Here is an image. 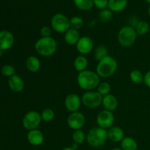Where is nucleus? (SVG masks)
Segmentation results:
<instances>
[{"label": "nucleus", "instance_id": "1", "mask_svg": "<svg viewBox=\"0 0 150 150\" xmlns=\"http://www.w3.org/2000/svg\"><path fill=\"white\" fill-rule=\"evenodd\" d=\"M77 83L79 87L83 90L92 91L97 89L100 83V78L96 72L86 70L79 73Z\"/></svg>", "mask_w": 150, "mask_h": 150}, {"label": "nucleus", "instance_id": "2", "mask_svg": "<svg viewBox=\"0 0 150 150\" xmlns=\"http://www.w3.org/2000/svg\"><path fill=\"white\" fill-rule=\"evenodd\" d=\"M57 42L54 38H40L35 42V50L39 55L48 57L57 51Z\"/></svg>", "mask_w": 150, "mask_h": 150}, {"label": "nucleus", "instance_id": "3", "mask_svg": "<svg viewBox=\"0 0 150 150\" xmlns=\"http://www.w3.org/2000/svg\"><path fill=\"white\" fill-rule=\"evenodd\" d=\"M118 64L115 59L108 55L98 62L96 66V73L100 78L107 79L112 76L116 73Z\"/></svg>", "mask_w": 150, "mask_h": 150}, {"label": "nucleus", "instance_id": "4", "mask_svg": "<svg viewBox=\"0 0 150 150\" xmlns=\"http://www.w3.org/2000/svg\"><path fill=\"white\" fill-rule=\"evenodd\" d=\"M107 130L100 127H95L91 128L86 135L87 143L92 147H100L105 144L108 139Z\"/></svg>", "mask_w": 150, "mask_h": 150}, {"label": "nucleus", "instance_id": "5", "mask_svg": "<svg viewBox=\"0 0 150 150\" xmlns=\"http://www.w3.org/2000/svg\"><path fill=\"white\" fill-rule=\"evenodd\" d=\"M137 33L135 28L130 26H125L120 29L117 40L120 45L125 48L132 46L137 39Z\"/></svg>", "mask_w": 150, "mask_h": 150}, {"label": "nucleus", "instance_id": "6", "mask_svg": "<svg viewBox=\"0 0 150 150\" xmlns=\"http://www.w3.org/2000/svg\"><path fill=\"white\" fill-rule=\"evenodd\" d=\"M51 29L57 33H65L70 28V19L62 13H56L51 20Z\"/></svg>", "mask_w": 150, "mask_h": 150}, {"label": "nucleus", "instance_id": "7", "mask_svg": "<svg viewBox=\"0 0 150 150\" xmlns=\"http://www.w3.org/2000/svg\"><path fill=\"white\" fill-rule=\"evenodd\" d=\"M42 122L41 115L38 111H28L26 113L22 120V125L23 127L28 131L35 129H38L39 125Z\"/></svg>", "mask_w": 150, "mask_h": 150}, {"label": "nucleus", "instance_id": "8", "mask_svg": "<svg viewBox=\"0 0 150 150\" xmlns=\"http://www.w3.org/2000/svg\"><path fill=\"white\" fill-rule=\"evenodd\" d=\"M103 96L97 91H86L81 97L82 104L89 108H95L102 105Z\"/></svg>", "mask_w": 150, "mask_h": 150}, {"label": "nucleus", "instance_id": "9", "mask_svg": "<svg viewBox=\"0 0 150 150\" xmlns=\"http://www.w3.org/2000/svg\"><path fill=\"white\" fill-rule=\"evenodd\" d=\"M114 121H115V117L113 112L105 109L101 111L98 114L96 118L98 127L105 129V130L111 128L114 125Z\"/></svg>", "mask_w": 150, "mask_h": 150}, {"label": "nucleus", "instance_id": "10", "mask_svg": "<svg viewBox=\"0 0 150 150\" xmlns=\"http://www.w3.org/2000/svg\"><path fill=\"white\" fill-rule=\"evenodd\" d=\"M67 125L73 130H81L86 123V117L81 112L70 113L67 118Z\"/></svg>", "mask_w": 150, "mask_h": 150}, {"label": "nucleus", "instance_id": "11", "mask_svg": "<svg viewBox=\"0 0 150 150\" xmlns=\"http://www.w3.org/2000/svg\"><path fill=\"white\" fill-rule=\"evenodd\" d=\"M81 98L76 93H70L66 96L64 105L66 109L70 113L79 111L81 106Z\"/></svg>", "mask_w": 150, "mask_h": 150}, {"label": "nucleus", "instance_id": "12", "mask_svg": "<svg viewBox=\"0 0 150 150\" xmlns=\"http://www.w3.org/2000/svg\"><path fill=\"white\" fill-rule=\"evenodd\" d=\"M76 46L80 55L84 56L92 52L94 48V42L92 38L89 37L83 36L81 37Z\"/></svg>", "mask_w": 150, "mask_h": 150}, {"label": "nucleus", "instance_id": "13", "mask_svg": "<svg viewBox=\"0 0 150 150\" xmlns=\"http://www.w3.org/2000/svg\"><path fill=\"white\" fill-rule=\"evenodd\" d=\"M14 36L7 30L0 31V50L7 51L11 48L14 44Z\"/></svg>", "mask_w": 150, "mask_h": 150}, {"label": "nucleus", "instance_id": "14", "mask_svg": "<svg viewBox=\"0 0 150 150\" xmlns=\"http://www.w3.org/2000/svg\"><path fill=\"white\" fill-rule=\"evenodd\" d=\"M27 141L32 146H38L42 144L44 141V135L39 129L29 130L27 133Z\"/></svg>", "mask_w": 150, "mask_h": 150}, {"label": "nucleus", "instance_id": "15", "mask_svg": "<svg viewBox=\"0 0 150 150\" xmlns=\"http://www.w3.org/2000/svg\"><path fill=\"white\" fill-rule=\"evenodd\" d=\"M8 86L13 92L18 93L22 92L24 89V81L21 77L18 75H14L9 78Z\"/></svg>", "mask_w": 150, "mask_h": 150}, {"label": "nucleus", "instance_id": "16", "mask_svg": "<svg viewBox=\"0 0 150 150\" xmlns=\"http://www.w3.org/2000/svg\"><path fill=\"white\" fill-rule=\"evenodd\" d=\"M102 105L104 109L113 112L118 107V100L117 98L112 94H108L103 97Z\"/></svg>", "mask_w": 150, "mask_h": 150}, {"label": "nucleus", "instance_id": "17", "mask_svg": "<svg viewBox=\"0 0 150 150\" xmlns=\"http://www.w3.org/2000/svg\"><path fill=\"white\" fill-rule=\"evenodd\" d=\"M108 138L114 143L121 142L125 138L124 130L119 126H112L111 128L107 130Z\"/></svg>", "mask_w": 150, "mask_h": 150}, {"label": "nucleus", "instance_id": "18", "mask_svg": "<svg viewBox=\"0 0 150 150\" xmlns=\"http://www.w3.org/2000/svg\"><path fill=\"white\" fill-rule=\"evenodd\" d=\"M25 64L28 71L32 73H35L39 71L41 66L40 60L39 59V58L33 55L27 57Z\"/></svg>", "mask_w": 150, "mask_h": 150}, {"label": "nucleus", "instance_id": "19", "mask_svg": "<svg viewBox=\"0 0 150 150\" xmlns=\"http://www.w3.org/2000/svg\"><path fill=\"white\" fill-rule=\"evenodd\" d=\"M79 30L70 28L64 35V40L67 44L70 45H76L80 39Z\"/></svg>", "mask_w": 150, "mask_h": 150}, {"label": "nucleus", "instance_id": "20", "mask_svg": "<svg viewBox=\"0 0 150 150\" xmlns=\"http://www.w3.org/2000/svg\"><path fill=\"white\" fill-rule=\"evenodd\" d=\"M128 0H108V7L113 13H120L127 7Z\"/></svg>", "mask_w": 150, "mask_h": 150}, {"label": "nucleus", "instance_id": "21", "mask_svg": "<svg viewBox=\"0 0 150 150\" xmlns=\"http://www.w3.org/2000/svg\"><path fill=\"white\" fill-rule=\"evenodd\" d=\"M88 64H89V62H88L87 58L83 55L78 56L73 62L74 68L79 73L86 70L88 67Z\"/></svg>", "mask_w": 150, "mask_h": 150}, {"label": "nucleus", "instance_id": "22", "mask_svg": "<svg viewBox=\"0 0 150 150\" xmlns=\"http://www.w3.org/2000/svg\"><path fill=\"white\" fill-rule=\"evenodd\" d=\"M121 148L122 150H137V142L132 137H125L121 142Z\"/></svg>", "mask_w": 150, "mask_h": 150}, {"label": "nucleus", "instance_id": "23", "mask_svg": "<svg viewBox=\"0 0 150 150\" xmlns=\"http://www.w3.org/2000/svg\"><path fill=\"white\" fill-rule=\"evenodd\" d=\"M74 5L79 10L88 11L93 7V0H73Z\"/></svg>", "mask_w": 150, "mask_h": 150}, {"label": "nucleus", "instance_id": "24", "mask_svg": "<svg viewBox=\"0 0 150 150\" xmlns=\"http://www.w3.org/2000/svg\"><path fill=\"white\" fill-rule=\"evenodd\" d=\"M149 24L146 21H140L136 23L135 26V30L138 35L140 36H144L146 35L149 31Z\"/></svg>", "mask_w": 150, "mask_h": 150}, {"label": "nucleus", "instance_id": "25", "mask_svg": "<svg viewBox=\"0 0 150 150\" xmlns=\"http://www.w3.org/2000/svg\"><path fill=\"white\" fill-rule=\"evenodd\" d=\"M144 74L139 70H133L130 73V79L133 83L140 84L144 83Z\"/></svg>", "mask_w": 150, "mask_h": 150}, {"label": "nucleus", "instance_id": "26", "mask_svg": "<svg viewBox=\"0 0 150 150\" xmlns=\"http://www.w3.org/2000/svg\"><path fill=\"white\" fill-rule=\"evenodd\" d=\"M108 55V50L105 45H98L94 51V57H95V59L98 62L103 59L104 57H107Z\"/></svg>", "mask_w": 150, "mask_h": 150}, {"label": "nucleus", "instance_id": "27", "mask_svg": "<svg viewBox=\"0 0 150 150\" xmlns=\"http://www.w3.org/2000/svg\"><path fill=\"white\" fill-rule=\"evenodd\" d=\"M72 139H73V143L78 144H81L86 139V136L83 130H74V132L73 133Z\"/></svg>", "mask_w": 150, "mask_h": 150}, {"label": "nucleus", "instance_id": "28", "mask_svg": "<svg viewBox=\"0 0 150 150\" xmlns=\"http://www.w3.org/2000/svg\"><path fill=\"white\" fill-rule=\"evenodd\" d=\"M111 86L108 82L102 81L99 83L98 86L97 87V92L102 95L103 97L108 95L111 92Z\"/></svg>", "mask_w": 150, "mask_h": 150}, {"label": "nucleus", "instance_id": "29", "mask_svg": "<svg viewBox=\"0 0 150 150\" xmlns=\"http://www.w3.org/2000/svg\"><path fill=\"white\" fill-rule=\"evenodd\" d=\"M83 23L84 22H83V18L79 16H73L70 19V28L76 29V30L81 29L83 26Z\"/></svg>", "mask_w": 150, "mask_h": 150}, {"label": "nucleus", "instance_id": "30", "mask_svg": "<svg viewBox=\"0 0 150 150\" xmlns=\"http://www.w3.org/2000/svg\"><path fill=\"white\" fill-rule=\"evenodd\" d=\"M98 16H99L100 21H102L103 23H107L112 18L113 12L109 9H104V10H101L100 11Z\"/></svg>", "mask_w": 150, "mask_h": 150}, {"label": "nucleus", "instance_id": "31", "mask_svg": "<svg viewBox=\"0 0 150 150\" xmlns=\"http://www.w3.org/2000/svg\"><path fill=\"white\" fill-rule=\"evenodd\" d=\"M40 115L42 121L45 122H49L52 121L55 117L54 111L51 108H45L44 110H42Z\"/></svg>", "mask_w": 150, "mask_h": 150}, {"label": "nucleus", "instance_id": "32", "mask_svg": "<svg viewBox=\"0 0 150 150\" xmlns=\"http://www.w3.org/2000/svg\"><path fill=\"white\" fill-rule=\"evenodd\" d=\"M1 73L5 77H11L16 75V69L10 64H5L1 69Z\"/></svg>", "mask_w": 150, "mask_h": 150}, {"label": "nucleus", "instance_id": "33", "mask_svg": "<svg viewBox=\"0 0 150 150\" xmlns=\"http://www.w3.org/2000/svg\"><path fill=\"white\" fill-rule=\"evenodd\" d=\"M94 6L99 10H104L108 7V0H93Z\"/></svg>", "mask_w": 150, "mask_h": 150}, {"label": "nucleus", "instance_id": "34", "mask_svg": "<svg viewBox=\"0 0 150 150\" xmlns=\"http://www.w3.org/2000/svg\"><path fill=\"white\" fill-rule=\"evenodd\" d=\"M41 38H50L51 37V33H52V29L51 27L48 26H44L40 30Z\"/></svg>", "mask_w": 150, "mask_h": 150}, {"label": "nucleus", "instance_id": "35", "mask_svg": "<svg viewBox=\"0 0 150 150\" xmlns=\"http://www.w3.org/2000/svg\"><path fill=\"white\" fill-rule=\"evenodd\" d=\"M144 83L147 87L150 88V70H148L144 74Z\"/></svg>", "mask_w": 150, "mask_h": 150}, {"label": "nucleus", "instance_id": "36", "mask_svg": "<svg viewBox=\"0 0 150 150\" xmlns=\"http://www.w3.org/2000/svg\"><path fill=\"white\" fill-rule=\"evenodd\" d=\"M79 144H76V143H73V144H72L71 147L73 148V149L76 150V149H78V148H79Z\"/></svg>", "mask_w": 150, "mask_h": 150}, {"label": "nucleus", "instance_id": "37", "mask_svg": "<svg viewBox=\"0 0 150 150\" xmlns=\"http://www.w3.org/2000/svg\"><path fill=\"white\" fill-rule=\"evenodd\" d=\"M62 150H75V149H73V148H72L71 146H70V147H65V148H64V149H63Z\"/></svg>", "mask_w": 150, "mask_h": 150}, {"label": "nucleus", "instance_id": "38", "mask_svg": "<svg viewBox=\"0 0 150 150\" xmlns=\"http://www.w3.org/2000/svg\"><path fill=\"white\" fill-rule=\"evenodd\" d=\"M147 13H148V15H149V16H150V5H149V7H148V10H147Z\"/></svg>", "mask_w": 150, "mask_h": 150}, {"label": "nucleus", "instance_id": "39", "mask_svg": "<svg viewBox=\"0 0 150 150\" xmlns=\"http://www.w3.org/2000/svg\"><path fill=\"white\" fill-rule=\"evenodd\" d=\"M111 150H122V148H114V149H112Z\"/></svg>", "mask_w": 150, "mask_h": 150}, {"label": "nucleus", "instance_id": "40", "mask_svg": "<svg viewBox=\"0 0 150 150\" xmlns=\"http://www.w3.org/2000/svg\"><path fill=\"white\" fill-rule=\"evenodd\" d=\"M2 55H3V51L0 50V57H2Z\"/></svg>", "mask_w": 150, "mask_h": 150}, {"label": "nucleus", "instance_id": "41", "mask_svg": "<svg viewBox=\"0 0 150 150\" xmlns=\"http://www.w3.org/2000/svg\"><path fill=\"white\" fill-rule=\"evenodd\" d=\"M145 1H146L147 3H149V4H150V0H145Z\"/></svg>", "mask_w": 150, "mask_h": 150}]
</instances>
